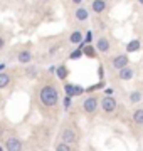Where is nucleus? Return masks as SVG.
<instances>
[{"instance_id":"obj_1","label":"nucleus","mask_w":143,"mask_h":151,"mask_svg":"<svg viewBox=\"0 0 143 151\" xmlns=\"http://www.w3.org/2000/svg\"><path fill=\"white\" fill-rule=\"evenodd\" d=\"M57 99H59V94L56 91V87L52 86H46L40 89V103L47 106V108H52L57 104Z\"/></svg>"},{"instance_id":"obj_2","label":"nucleus","mask_w":143,"mask_h":151,"mask_svg":"<svg viewBox=\"0 0 143 151\" xmlns=\"http://www.w3.org/2000/svg\"><path fill=\"white\" fill-rule=\"evenodd\" d=\"M101 108H103L105 113H113V111L116 109V101L111 96H106L105 99L101 101Z\"/></svg>"},{"instance_id":"obj_3","label":"nucleus","mask_w":143,"mask_h":151,"mask_svg":"<svg viewBox=\"0 0 143 151\" xmlns=\"http://www.w3.org/2000/svg\"><path fill=\"white\" fill-rule=\"evenodd\" d=\"M83 108L86 113H96V109H98V99L96 97H88V99H84V104Z\"/></svg>"},{"instance_id":"obj_4","label":"nucleus","mask_w":143,"mask_h":151,"mask_svg":"<svg viewBox=\"0 0 143 151\" xmlns=\"http://www.w3.org/2000/svg\"><path fill=\"white\" fill-rule=\"evenodd\" d=\"M20 148H22V141L19 139V138L12 136V138H9V139H7L5 150H9V151H19Z\"/></svg>"},{"instance_id":"obj_5","label":"nucleus","mask_w":143,"mask_h":151,"mask_svg":"<svg viewBox=\"0 0 143 151\" xmlns=\"http://www.w3.org/2000/svg\"><path fill=\"white\" fill-rule=\"evenodd\" d=\"M128 55H116L115 59H113V67L115 69H121V67H125V65H128Z\"/></svg>"},{"instance_id":"obj_6","label":"nucleus","mask_w":143,"mask_h":151,"mask_svg":"<svg viewBox=\"0 0 143 151\" xmlns=\"http://www.w3.org/2000/svg\"><path fill=\"white\" fill-rule=\"evenodd\" d=\"M118 70H120V79H123V81H130L133 76H135V70L130 69L128 65H125V67H121Z\"/></svg>"},{"instance_id":"obj_7","label":"nucleus","mask_w":143,"mask_h":151,"mask_svg":"<svg viewBox=\"0 0 143 151\" xmlns=\"http://www.w3.org/2000/svg\"><path fill=\"white\" fill-rule=\"evenodd\" d=\"M62 141L64 143H74L76 141V133H74V129L67 128V129L62 131Z\"/></svg>"},{"instance_id":"obj_8","label":"nucleus","mask_w":143,"mask_h":151,"mask_svg":"<svg viewBox=\"0 0 143 151\" xmlns=\"http://www.w3.org/2000/svg\"><path fill=\"white\" fill-rule=\"evenodd\" d=\"M96 49H98L99 52H108V50H110V40H108L106 37L98 39V42H96Z\"/></svg>"},{"instance_id":"obj_9","label":"nucleus","mask_w":143,"mask_h":151,"mask_svg":"<svg viewBox=\"0 0 143 151\" xmlns=\"http://www.w3.org/2000/svg\"><path fill=\"white\" fill-rule=\"evenodd\" d=\"M105 9H106V2H105V0H94V2H93V12L101 14Z\"/></svg>"},{"instance_id":"obj_10","label":"nucleus","mask_w":143,"mask_h":151,"mask_svg":"<svg viewBox=\"0 0 143 151\" xmlns=\"http://www.w3.org/2000/svg\"><path fill=\"white\" fill-rule=\"evenodd\" d=\"M17 59H19V62H22V64H27V62H30V59H32V54H30L29 50H22Z\"/></svg>"},{"instance_id":"obj_11","label":"nucleus","mask_w":143,"mask_h":151,"mask_svg":"<svg viewBox=\"0 0 143 151\" xmlns=\"http://www.w3.org/2000/svg\"><path fill=\"white\" fill-rule=\"evenodd\" d=\"M69 40H71L72 44H81V42H83V34L79 32V30H74V32L71 34Z\"/></svg>"},{"instance_id":"obj_12","label":"nucleus","mask_w":143,"mask_h":151,"mask_svg":"<svg viewBox=\"0 0 143 151\" xmlns=\"http://www.w3.org/2000/svg\"><path fill=\"white\" fill-rule=\"evenodd\" d=\"M76 19L77 20H86V19H88V10H86V9H84V7H79V9H77L76 10Z\"/></svg>"},{"instance_id":"obj_13","label":"nucleus","mask_w":143,"mask_h":151,"mask_svg":"<svg viewBox=\"0 0 143 151\" xmlns=\"http://www.w3.org/2000/svg\"><path fill=\"white\" fill-rule=\"evenodd\" d=\"M9 84H10V77H9V74H5V72H0V89L7 87Z\"/></svg>"},{"instance_id":"obj_14","label":"nucleus","mask_w":143,"mask_h":151,"mask_svg":"<svg viewBox=\"0 0 143 151\" xmlns=\"http://www.w3.org/2000/svg\"><path fill=\"white\" fill-rule=\"evenodd\" d=\"M138 49H140V40H136V39H135V40H131V42L126 45L128 52H136Z\"/></svg>"},{"instance_id":"obj_15","label":"nucleus","mask_w":143,"mask_h":151,"mask_svg":"<svg viewBox=\"0 0 143 151\" xmlns=\"http://www.w3.org/2000/svg\"><path fill=\"white\" fill-rule=\"evenodd\" d=\"M133 121L138 124H143V109H136L133 114Z\"/></svg>"},{"instance_id":"obj_16","label":"nucleus","mask_w":143,"mask_h":151,"mask_svg":"<svg viewBox=\"0 0 143 151\" xmlns=\"http://www.w3.org/2000/svg\"><path fill=\"white\" fill-rule=\"evenodd\" d=\"M57 72H56V74H57V77H59V79H66L67 77V74H69V70L66 69V67H64V65H61V67H57Z\"/></svg>"},{"instance_id":"obj_17","label":"nucleus","mask_w":143,"mask_h":151,"mask_svg":"<svg viewBox=\"0 0 143 151\" xmlns=\"http://www.w3.org/2000/svg\"><path fill=\"white\" fill-rule=\"evenodd\" d=\"M130 101H131V103H140V101H142V94L138 91L131 92V94H130Z\"/></svg>"},{"instance_id":"obj_18","label":"nucleus","mask_w":143,"mask_h":151,"mask_svg":"<svg viewBox=\"0 0 143 151\" xmlns=\"http://www.w3.org/2000/svg\"><path fill=\"white\" fill-rule=\"evenodd\" d=\"M64 91H66V94L67 96H74V84H66L64 86Z\"/></svg>"},{"instance_id":"obj_19","label":"nucleus","mask_w":143,"mask_h":151,"mask_svg":"<svg viewBox=\"0 0 143 151\" xmlns=\"http://www.w3.org/2000/svg\"><path fill=\"white\" fill-rule=\"evenodd\" d=\"M69 150H71L69 143H61V145L57 146V151H69Z\"/></svg>"},{"instance_id":"obj_20","label":"nucleus","mask_w":143,"mask_h":151,"mask_svg":"<svg viewBox=\"0 0 143 151\" xmlns=\"http://www.w3.org/2000/svg\"><path fill=\"white\" fill-rule=\"evenodd\" d=\"M35 74H37V69H35V67H29V69H27V76L35 77Z\"/></svg>"},{"instance_id":"obj_21","label":"nucleus","mask_w":143,"mask_h":151,"mask_svg":"<svg viewBox=\"0 0 143 151\" xmlns=\"http://www.w3.org/2000/svg\"><path fill=\"white\" fill-rule=\"evenodd\" d=\"M81 55H83V52H81V50H74V52L71 54V59H79Z\"/></svg>"},{"instance_id":"obj_22","label":"nucleus","mask_w":143,"mask_h":151,"mask_svg":"<svg viewBox=\"0 0 143 151\" xmlns=\"http://www.w3.org/2000/svg\"><path fill=\"white\" fill-rule=\"evenodd\" d=\"M71 106V96H66V99H64V108H69Z\"/></svg>"},{"instance_id":"obj_23","label":"nucleus","mask_w":143,"mask_h":151,"mask_svg":"<svg viewBox=\"0 0 143 151\" xmlns=\"http://www.w3.org/2000/svg\"><path fill=\"white\" fill-rule=\"evenodd\" d=\"M77 94H83V87L74 86V96H77Z\"/></svg>"},{"instance_id":"obj_24","label":"nucleus","mask_w":143,"mask_h":151,"mask_svg":"<svg viewBox=\"0 0 143 151\" xmlns=\"http://www.w3.org/2000/svg\"><path fill=\"white\" fill-rule=\"evenodd\" d=\"M84 52H86L88 55H93V49H91V47H86V49H84Z\"/></svg>"},{"instance_id":"obj_25","label":"nucleus","mask_w":143,"mask_h":151,"mask_svg":"<svg viewBox=\"0 0 143 151\" xmlns=\"http://www.w3.org/2000/svg\"><path fill=\"white\" fill-rule=\"evenodd\" d=\"M72 2H74V4H76V5H79V4H81V2H83V0H72Z\"/></svg>"},{"instance_id":"obj_26","label":"nucleus","mask_w":143,"mask_h":151,"mask_svg":"<svg viewBox=\"0 0 143 151\" xmlns=\"http://www.w3.org/2000/svg\"><path fill=\"white\" fill-rule=\"evenodd\" d=\"M4 47V39H0V49Z\"/></svg>"},{"instance_id":"obj_27","label":"nucleus","mask_w":143,"mask_h":151,"mask_svg":"<svg viewBox=\"0 0 143 151\" xmlns=\"http://www.w3.org/2000/svg\"><path fill=\"white\" fill-rule=\"evenodd\" d=\"M4 134V128H2V124H0V136Z\"/></svg>"},{"instance_id":"obj_28","label":"nucleus","mask_w":143,"mask_h":151,"mask_svg":"<svg viewBox=\"0 0 143 151\" xmlns=\"http://www.w3.org/2000/svg\"><path fill=\"white\" fill-rule=\"evenodd\" d=\"M138 2H140V4H142V5H143V0H138Z\"/></svg>"},{"instance_id":"obj_29","label":"nucleus","mask_w":143,"mask_h":151,"mask_svg":"<svg viewBox=\"0 0 143 151\" xmlns=\"http://www.w3.org/2000/svg\"><path fill=\"white\" fill-rule=\"evenodd\" d=\"M0 150H2V146H0Z\"/></svg>"}]
</instances>
